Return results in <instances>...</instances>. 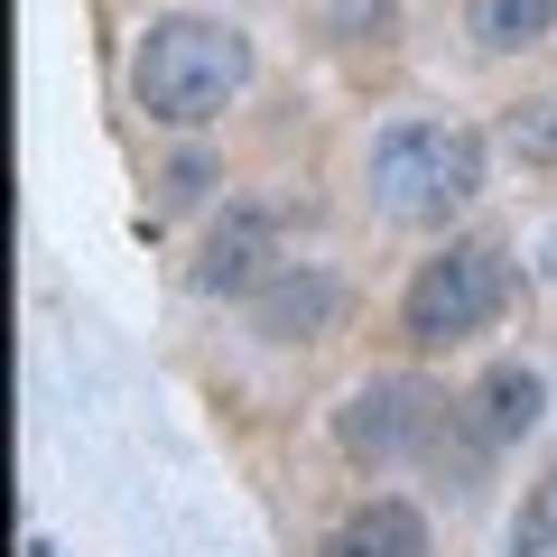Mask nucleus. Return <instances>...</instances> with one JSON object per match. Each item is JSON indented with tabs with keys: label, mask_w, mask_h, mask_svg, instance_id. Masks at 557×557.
Segmentation results:
<instances>
[{
	"label": "nucleus",
	"mask_w": 557,
	"mask_h": 557,
	"mask_svg": "<svg viewBox=\"0 0 557 557\" xmlns=\"http://www.w3.org/2000/svg\"><path fill=\"white\" fill-rule=\"evenodd\" d=\"M251 84V38L233 20H149L131 57V102L168 131H196Z\"/></svg>",
	"instance_id": "obj_1"
},
{
	"label": "nucleus",
	"mask_w": 557,
	"mask_h": 557,
	"mask_svg": "<svg viewBox=\"0 0 557 557\" xmlns=\"http://www.w3.org/2000/svg\"><path fill=\"white\" fill-rule=\"evenodd\" d=\"M483 196V139L456 121H399L372 139V205L391 223H446Z\"/></svg>",
	"instance_id": "obj_2"
},
{
	"label": "nucleus",
	"mask_w": 557,
	"mask_h": 557,
	"mask_svg": "<svg viewBox=\"0 0 557 557\" xmlns=\"http://www.w3.org/2000/svg\"><path fill=\"white\" fill-rule=\"evenodd\" d=\"M502 298H511V260H502V242H446V251L409 278L399 325H409V344L446 354V344H474L483 325L502 317Z\"/></svg>",
	"instance_id": "obj_3"
},
{
	"label": "nucleus",
	"mask_w": 557,
	"mask_h": 557,
	"mask_svg": "<svg viewBox=\"0 0 557 557\" xmlns=\"http://www.w3.org/2000/svg\"><path fill=\"white\" fill-rule=\"evenodd\" d=\"M428 437H437V391H428V381H362L335 409V446L354 465H399Z\"/></svg>",
	"instance_id": "obj_4"
},
{
	"label": "nucleus",
	"mask_w": 557,
	"mask_h": 557,
	"mask_svg": "<svg viewBox=\"0 0 557 557\" xmlns=\"http://www.w3.org/2000/svg\"><path fill=\"white\" fill-rule=\"evenodd\" d=\"M270 242H278L270 214H260V205H233V214L205 233V251H196V288L205 298H242V288L270 270Z\"/></svg>",
	"instance_id": "obj_5"
},
{
	"label": "nucleus",
	"mask_w": 557,
	"mask_h": 557,
	"mask_svg": "<svg viewBox=\"0 0 557 557\" xmlns=\"http://www.w3.org/2000/svg\"><path fill=\"white\" fill-rule=\"evenodd\" d=\"M344 317V288L325 270H288V278H270V288H260V307H251V325L270 344H317L325 325Z\"/></svg>",
	"instance_id": "obj_6"
},
{
	"label": "nucleus",
	"mask_w": 557,
	"mask_h": 557,
	"mask_svg": "<svg viewBox=\"0 0 557 557\" xmlns=\"http://www.w3.org/2000/svg\"><path fill=\"white\" fill-rule=\"evenodd\" d=\"M325 557H428V520L409 511V502H362L354 520H335V539H325Z\"/></svg>",
	"instance_id": "obj_7"
},
{
	"label": "nucleus",
	"mask_w": 557,
	"mask_h": 557,
	"mask_svg": "<svg viewBox=\"0 0 557 557\" xmlns=\"http://www.w3.org/2000/svg\"><path fill=\"white\" fill-rule=\"evenodd\" d=\"M465 28H474L483 57H520V47H539L557 28V0H474Z\"/></svg>",
	"instance_id": "obj_8"
},
{
	"label": "nucleus",
	"mask_w": 557,
	"mask_h": 557,
	"mask_svg": "<svg viewBox=\"0 0 557 557\" xmlns=\"http://www.w3.org/2000/svg\"><path fill=\"white\" fill-rule=\"evenodd\" d=\"M474 409H483V437H530L539 409H548V381L520 372V362H502V372L474 391Z\"/></svg>",
	"instance_id": "obj_9"
},
{
	"label": "nucleus",
	"mask_w": 557,
	"mask_h": 557,
	"mask_svg": "<svg viewBox=\"0 0 557 557\" xmlns=\"http://www.w3.org/2000/svg\"><path fill=\"white\" fill-rule=\"evenodd\" d=\"M511 557H557V465L530 483V502H520V520H511Z\"/></svg>",
	"instance_id": "obj_10"
},
{
	"label": "nucleus",
	"mask_w": 557,
	"mask_h": 557,
	"mask_svg": "<svg viewBox=\"0 0 557 557\" xmlns=\"http://www.w3.org/2000/svg\"><path fill=\"white\" fill-rule=\"evenodd\" d=\"M511 149L520 159H557V102H520L511 112Z\"/></svg>",
	"instance_id": "obj_11"
}]
</instances>
